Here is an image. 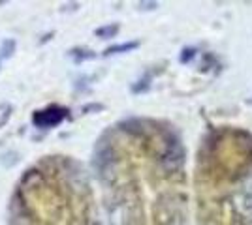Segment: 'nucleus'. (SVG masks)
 Segmentation results:
<instances>
[{
  "mask_svg": "<svg viewBox=\"0 0 252 225\" xmlns=\"http://www.w3.org/2000/svg\"><path fill=\"white\" fill-rule=\"evenodd\" d=\"M68 117V109L61 105H49L45 109H40L32 115V124L40 129H51L64 122Z\"/></svg>",
  "mask_w": 252,
  "mask_h": 225,
  "instance_id": "obj_1",
  "label": "nucleus"
},
{
  "mask_svg": "<svg viewBox=\"0 0 252 225\" xmlns=\"http://www.w3.org/2000/svg\"><path fill=\"white\" fill-rule=\"evenodd\" d=\"M15 49H17V42H15V40H11V38L4 40V42L0 43V60L11 58L13 53H15Z\"/></svg>",
  "mask_w": 252,
  "mask_h": 225,
  "instance_id": "obj_2",
  "label": "nucleus"
},
{
  "mask_svg": "<svg viewBox=\"0 0 252 225\" xmlns=\"http://www.w3.org/2000/svg\"><path fill=\"white\" fill-rule=\"evenodd\" d=\"M11 113H13V105L8 103V101H2L0 103V128H4L8 124V120L11 118Z\"/></svg>",
  "mask_w": 252,
  "mask_h": 225,
  "instance_id": "obj_3",
  "label": "nucleus"
},
{
  "mask_svg": "<svg viewBox=\"0 0 252 225\" xmlns=\"http://www.w3.org/2000/svg\"><path fill=\"white\" fill-rule=\"evenodd\" d=\"M136 47H137V42L123 43V45H113V47H109V49H105L104 54H105V56H109V54L126 53V51H130V49H136Z\"/></svg>",
  "mask_w": 252,
  "mask_h": 225,
  "instance_id": "obj_4",
  "label": "nucleus"
},
{
  "mask_svg": "<svg viewBox=\"0 0 252 225\" xmlns=\"http://www.w3.org/2000/svg\"><path fill=\"white\" fill-rule=\"evenodd\" d=\"M117 32H119V26L117 25H107V26H100L96 30V36L98 38H113Z\"/></svg>",
  "mask_w": 252,
  "mask_h": 225,
  "instance_id": "obj_5",
  "label": "nucleus"
},
{
  "mask_svg": "<svg viewBox=\"0 0 252 225\" xmlns=\"http://www.w3.org/2000/svg\"><path fill=\"white\" fill-rule=\"evenodd\" d=\"M70 56H74L75 62H81V60L94 58V54L91 53V51H83V49H74V51H70Z\"/></svg>",
  "mask_w": 252,
  "mask_h": 225,
  "instance_id": "obj_6",
  "label": "nucleus"
}]
</instances>
